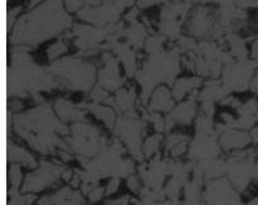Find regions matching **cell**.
Wrapping results in <instances>:
<instances>
[{
  "label": "cell",
  "mask_w": 258,
  "mask_h": 205,
  "mask_svg": "<svg viewBox=\"0 0 258 205\" xmlns=\"http://www.w3.org/2000/svg\"><path fill=\"white\" fill-rule=\"evenodd\" d=\"M16 133L25 139L32 147L42 154H54L58 149L69 150L65 141L59 138L69 134L68 127L55 118L46 104L14 118Z\"/></svg>",
  "instance_id": "1"
},
{
  "label": "cell",
  "mask_w": 258,
  "mask_h": 205,
  "mask_svg": "<svg viewBox=\"0 0 258 205\" xmlns=\"http://www.w3.org/2000/svg\"><path fill=\"white\" fill-rule=\"evenodd\" d=\"M71 25V19L62 9L61 0H50L26 16L22 17L12 36L17 46H36Z\"/></svg>",
  "instance_id": "2"
},
{
  "label": "cell",
  "mask_w": 258,
  "mask_h": 205,
  "mask_svg": "<svg viewBox=\"0 0 258 205\" xmlns=\"http://www.w3.org/2000/svg\"><path fill=\"white\" fill-rule=\"evenodd\" d=\"M30 47L17 46L13 50V65L8 75V93L10 96H33L41 91L49 92L59 87L49 70L38 66L28 52Z\"/></svg>",
  "instance_id": "3"
},
{
  "label": "cell",
  "mask_w": 258,
  "mask_h": 205,
  "mask_svg": "<svg viewBox=\"0 0 258 205\" xmlns=\"http://www.w3.org/2000/svg\"><path fill=\"white\" fill-rule=\"evenodd\" d=\"M180 71L179 50L161 51L151 54L143 67L136 72V78L141 84V102L148 104L154 87L160 82L171 84Z\"/></svg>",
  "instance_id": "4"
},
{
  "label": "cell",
  "mask_w": 258,
  "mask_h": 205,
  "mask_svg": "<svg viewBox=\"0 0 258 205\" xmlns=\"http://www.w3.org/2000/svg\"><path fill=\"white\" fill-rule=\"evenodd\" d=\"M124 149L118 140H114L110 145L93 158L80 157V162L94 182L107 176H126L134 172V164L131 159H123L121 155Z\"/></svg>",
  "instance_id": "5"
},
{
  "label": "cell",
  "mask_w": 258,
  "mask_h": 205,
  "mask_svg": "<svg viewBox=\"0 0 258 205\" xmlns=\"http://www.w3.org/2000/svg\"><path fill=\"white\" fill-rule=\"evenodd\" d=\"M59 87L87 92L95 80V68L81 57L69 56L54 62L48 69Z\"/></svg>",
  "instance_id": "6"
},
{
  "label": "cell",
  "mask_w": 258,
  "mask_h": 205,
  "mask_svg": "<svg viewBox=\"0 0 258 205\" xmlns=\"http://www.w3.org/2000/svg\"><path fill=\"white\" fill-rule=\"evenodd\" d=\"M66 143L80 157L93 158L107 146V138L97 127L80 122L71 127V136Z\"/></svg>",
  "instance_id": "7"
},
{
  "label": "cell",
  "mask_w": 258,
  "mask_h": 205,
  "mask_svg": "<svg viewBox=\"0 0 258 205\" xmlns=\"http://www.w3.org/2000/svg\"><path fill=\"white\" fill-rule=\"evenodd\" d=\"M254 72L255 65L251 60L227 64L222 73L223 84L229 92H245L249 90Z\"/></svg>",
  "instance_id": "8"
},
{
  "label": "cell",
  "mask_w": 258,
  "mask_h": 205,
  "mask_svg": "<svg viewBox=\"0 0 258 205\" xmlns=\"http://www.w3.org/2000/svg\"><path fill=\"white\" fill-rule=\"evenodd\" d=\"M146 131V123L136 118L121 117L115 124L116 135L124 142L131 154L138 160L141 159V140Z\"/></svg>",
  "instance_id": "9"
},
{
  "label": "cell",
  "mask_w": 258,
  "mask_h": 205,
  "mask_svg": "<svg viewBox=\"0 0 258 205\" xmlns=\"http://www.w3.org/2000/svg\"><path fill=\"white\" fill-rule=\"evenodd\" d=\"M205 199L209 205H242L241 194L228 178H218L207 183Z\"/></svg>",
  "instance_id": "10"
},
{
  "label": "cell",
  "mask_w": 258,
  "mask_h": 205,
  "mask_svg": "<svg viewBox=\"0 0 258 205\" xmlns=\"http://www.w3.org/2000/svg\"><path fill=\"white\" fill-rule=\"evenodd\" d=\"M64 167L47 160H42L40 168L34 173L28 174L23 185L24 191L38 192L53 183L64 172Z\"/></svg>",
  "instance_id": "11"
},
{
  "label": "cell",
  "mask_w": 258,
  "mask_h": 205,
  "mask_svg": "<svg viewBox=\"0 0 258 205\" xmlns=\"http://www.w3.org/2000/svg\"><path fill=\"white\" fill-rule=\"evenodd\" d=\"M73 35L76 37V46L82 50V54L99 49V44L110 35L109 29H96L89 26L76 25Z\"/></svg>",
  "instance_id": "12"
},
{
  "label": "cell",
  "mask_w": 258,
  "mask_h": 205,
  "mask_svg": "<svg viewBox=\"0 0 258 205\" xmlns=\"http://www.w3.org/2000/svg\"><path fill=\"white\" fill-rule=\"evenodd\" d=\"M220 144L217 143L214 136L197 135L196 139L190 144L189 158L195 162H206L218 158L221 149Z\"/></svg>",
  "instance_id": "13"
},
{
  "label": "cell",
  "mask_w": 258,
  "mask_h": 205,
  "mask_svg": "<svg viewBox=\"0 0 258 205\" xmlns=\"http://www.w3.org/2000/svg\"><path fill=\"white\" fill-rule=\"evenodd\" d=\"M220 147L227 152H234L242 150L253 146V139L251 131L227 128L219 135Z\"/></svg>",
  "instance_id": "14"
},
{
  "label": "cell",
  "mask_w": 258,
  "mask_h": 205,
  "mask_svg": "<svg viewBox=\"0 0 258 205\" xmlns=\"http://www.w3.org/2000/svg\"><path fill=\"white\" fill-rule=\"evenodd\" d=\"M103 61L105 67L99 72V85L108 91H118L123 85L124 79L119 74L117 60L110 53H104Z\"/></svg>",
  "instance_id": "15"
},
{
  "label": "cell",
  "mask_w": 258,
  "mask_h": 205,
  "mask_svg": "<svg viewBox=\"0 0 258 205\" xmlns=\"http://www.w3.org/2000/svg\"><path fill=\"white\" fill-rule=\"evenodd\" d=\"M189 33L198 38H208L216 36L218 29L213 24V18L206 9L198 10L192 16L189 25Z\"/></svg>",
  "instance_id": "16"
},
{
  "label": "cell",
  "mask_w": 258,
  "mask_h": 205,
  "mask_svg": "<svg viewBox=\"0 0 258 205\" xmlns=\"http://www.w3.org/2000/svg\"><path fill=\"white\" fill-rule=\"evenodd\" d=\"M117 7H114L111 4L105 5V7L98 9H84L80 12L79 16L88 22H92L97 25H103L107 22H114L118 18Z\"/></svg>",
  "instance_id": "17"
},
{
  "label": "cell",
  "mask_w": 258,
  "mask_h": 205,
  "mask_svg": "<svg viewBox=\"0 0 258 205\" xmlns=\"http://www.w3.org/2000/svg\"><path fill=\"white\" fill-rule=\"evenodd\" d=\"M54 109L56 114L64 121L80 122L85 119V111L66 99L61 98L56 100L54 104Z\"/></svg>",
  "instance_id": "18"
},
{
  "label": "cell",
  "mask_w": 258,
  "mask_h": 205,
  "mask_svg": "<svg viewBox=\"0 0 258 205\" xmlns=\"http://www.w3.org/2000/svg\"><path fill=\"white\" fill-rule=\"evenodd\" d=\"M196 92L191 96L190 99L183 102L180 106H178L173 113L169 115V117L173 119L176 123H181L187 125L191 122L194 116L196 114V100H195Z\"/></svg>",
  "instance_id": "19"
},
{
  "label": "cell",
  "mask_w": 258,
  "mask_h": 205,
  "mask_svg": "<svg viewBox=\"0 0 258 205\" xmlns=\"http://www.w3.org/2000/svg\"><path fill=\"white\" fill-rule=\"evenodd\" d=\"M8 158L10 162L19 163L28 168H35L37 166L35 157L30 152L12 142L8 144Z\"/></svg>",
  "instance_id": "20"
},
{
  "label": "cell",
  "mask_w": 258,
  "mask_h": 205,
  "mask_svg": "<svg viewBox=\"0 0 258 205\" xmlns=\"http://www.w3.org/2000/svg\"><path fill=\"white\" fill-rule=\"evenodd\" d=\"M174 108V100L171 99V95L169 91L165 86H159L158 89L155 91L153 94L149 110L154 111H162V112H168Z\"/></svg>",
  "instance_id": "21"
},
{
  "label": "cell",
  "mask_w": 258,
  "mask_h": 205,
  "mask_svg": "<svg viewBox=\"0 0 258 205\" xmlns=\"http://www.w3.org/2000/svg\"><path fill=\"white\" fill-rule=\"evenodd\" d=\"M136 100L135 87L130 86L127 89H121L116 92L115 97H113V105L115 109L121 113H128L133 110Z\"/></svg>",
  "instance_id": "22"
},
{
  "label": "cell",
  "mask_w": 258,
  "mask_h": 205,
  "mask_svg": "<svg viewBox=\"0 0 258 205\" xmlns=\"http://www.w3.org/2000/svg\"><path fill=\"white\" fill-rule=\"evenodd\" d=\"M81 109L84 110V108H87L97 119L102 120L110 129L115 127V113L111 109L104 106H99L98 104H83L79 105Z\"/></svg>",
  "instance_id": "23"
},
{
  "label": "cell",
  "mask_w": 258,
  "mask_h": 205,
  "mask_svg": "<svg viewBox=\"0 0 258 205\" xmlns=\"http://www.w3.org/2000/svg\"><path fill=\"white\" fill-rule=\"evenodd\" d=\"M201 82H202V80L199 77L181 78L174 84L173 96L175 99L181 100L187 93L196 92V90L201 85Z\"/></svg>",
  "instance_id": "24"
},
{
  "label": "cell",
  "mask_w": 258,
  "mask_h": 205,
  "mask_svg": "<svg viewBox=\"0 0 258 205\" xmlns=\"http://www.w3.org/2000/svg\"><path fill=\"white\" fill-rule=\"evenodd\" d=\"M126 39V43L134 48H140L146 38V31L142 25L134 22L130 28L123 32L122 35Z\"/></svg>",
  "instance_id": "25"
},
{
  "label": "cell",
  "mask_w": 258,
  "mask_h": 205,
  "mask_svg": "<svg viewBox=\"0 0 258 205\" xmlns=\"http://www.w3.org/2000/svg\"><path fill=\"white\" fill-rule=\"evenodd\" d=\"M196 129H197V135L212 136L214 130H216V128H214L212 117L201 114L197 119Z\"/></svg>",
  "instance_id": "26"
},
{
  "label": "cell",
  "mask_w": 258,
  "mask_h": 205,
  "mask_svg": "<svg viewBox=\"0 0 258 205\" xmlns=\"http://www.w3.org/2000/svg\"><path fill=\"white\" fill-rule=\"evenodd\" d=\"M161 140H162V136L160 134L154 135L147 140V142L145 144V147H143V152H145L146 157L150 158V157H152V155H154L157 151H158L159 144H160Z\"/></svg>",
  "instance_id": "27"
},
{
  "label": "cell",
  "mask_w": 258,
  "mask_h": 205,
  "mask_svg": "<svg viewBox=\"0 0 258 205\" xmlns=\"http://www.w3.org/2000/svg\"><path fill=\"white\" fill-rule=\"evenodd\" d=\"M91 98L94 100L95 104L100 102V104H107L113 105V97H110L107 93V90L102 86H96L95 89L91 92Z\"/></svg>",
  "instance_id": "28"
},
{
  "label": "cell",
  "mask_w": 258,
  "mask_h": 205,
  "mask_svg": "<svg viewBox=\"0 0 258 205\" xmlns=\"http://www.w3.org/2000/svg\"><path fill=\"white\" fill-rule=\"evenodd\" d=\"M163 38L161 37H151L148 39L147 41V51L151 54H156V53H159L161 51H163Z\"/></svg>",
  "instance_id": "29"
},
{
  "label": "cell",
  "mask_w": 258,
  "mask_h": 205,
  "mask_svg": "<svg viewBox=\"0 0 258 205\" xmlns=\"http://www.w3.org/2000/svg\"><path fill=\"white\" fill-rule=\"evenodd\" d=\"M68 50L67 44L64 41H58L53 43L52 45L47 49V56L49 60H53V58L59 57L63 53H65Z\"/></svg>",
  "instance_id": "30"
},
{
  "label": "cell",
  "mask_w": 258,
  "mask_h": 205,
  "mask_svg": "<svg viewBox=\"0 0 258 205\" xmlns=\"http://www.w3.org/2000/svg\"><path fill=\"white\" fill-rule=\"evenodd\" d=\"M9 177H10V180L13 184V188H16L21 180H22V174H21V170L19 168V166L17 165H13L11 168H10V172H9Z\"/></svg>",
  "instance_id": "31"
},
{
  "label": "cell",
  "mask_w": 258,
  "mask_h": 205,
  "mask_svg": "<svg viewBox=\"0 0 258 205\" xmlns=\"http://www.w3.org/2000/svg\"><path fill=\"white\" fill-rule=\"evenodd\" d=\"M188 137L187 136H184V135H181V134H174L171 135L170 137L167 138L166 140V149L169 151L171 148L175 147L176 145H178L179 143H182V142H186L188 141Z\"/></svg>",
  "instance_id": "32"
},
{
  "label": "cell",
  "mask_w": 258,
  "mask_h": 205,
  "mask_svg": "<svg viewBox=\"0 0 258 205\" xmlns=\"http://www.w3.org/2000/svg\"><path fill=\"white\" fill-rule=\"evenodd\" d=\"M249 60L258 61V37L254 38L249 44Z\"/></svg>",
  "instance_id": "33"
},
{
  "label": "cell",
  "mask_w": 258,
  "mask_h": 205,
  "mask_svg": "<svg viewBox=\"0 0 258 205\" xmlns=\"http://www.w3.org/2000/svg\"><path fill=\"white\" fill-rule=\"evenodd\" d=\"M186 146H187V141L186 142H182V143H179L178 145H176L175 147L171 148L169 150L170 152V156L174 157V158H177V157H180L186 150Z\"/></svg>",
  "instance_id": "34"
},
{
  "label": "cell",
  "mask_w": 258,
  "mask_h": 205,
  "mask_svg": "<svg viewBox=\"0 0 258 205\" xmlns=\"http://www.w3.org/2000/svg\"><path fill=\"white\" fill-rule=\"evenodd\" d=\"M104 195V188L103 187H94L92 191L90 192L89 198L91 202H96Z\"/></svg>",
  "instance_id": "35"
},
{
  "label": "cell",
  "mask_w": 258,
  "mask_h": 205,
  "mask_svg": "<svg viewBox=\"0 0 258 205\" xmlns=\"http://www.w3.org/2000/svg\"><path fill=\"white\" fill-rule=\"evenodd\" d=\"M118 185H119V181L117 178L112 179L107 186V195H110L114 192H116V189L118 188Z\"/></svg>",
  "instance_id": "36"
},
{
  "label": "cell",
  "mask_w": 258,
  "mask_h": 205,
  "mask_svg": "<svg viewBox=\"0 0 258 205\" xmlns=\"http://www.w3.org/2000/svg\"><path fill=\"white\" fill-rule=\"evenodd\" d=\"M127 185L131 189H133V191H137V189H139V187H140L139 180L137 179V177L133 176V175L127 179Z\"/></svg>",
  "instance_id": "37"
},
{
  "label": "cell",
  "mask_w": 258,
  "mask_h": 205,
  "mask_svg": "<svg viewBox=\"0 0 258 205\" xmlns=\"http://www.w3.org/2000/svg\"><path fill=\"white\" fill-rule=\"evenodd\" d=\"M161 2H164V0H139V6L142 8H146L155 4H159Z\"/></svg>",
  "instance_id": "38"
},
{
  "label": "cell",
  "mask_w": 258,
  "mask_h": 205,
  "mask_svg": "<svg viewBox=\"0 0 258 205\" xmlns=\"http://www.w3.org/2000/svg\"><path fill=\"white\" fill-rule=\"evenodd\" d=\"M133 4V0H116V7L119 10H122L125 7L131 6Z\"/></svg>",
  "instance_id": "39"
},
{
  "label": "cell",
  "mask_w": 258,
  "mask_h": 205,
  "mask_svg": "<svg viewBox=\"0 0 258 205\" xmlns=\"http://www.w3.org/2000/svg\"><path fill=\"white\" fill-rule=\"evenodd\" d=\"M242 205H258V195L245 200Z\"/></svg>",
  "instance_id": "40"
},
{
  "label": "cell",
  "mask_w": 258,
  "mask_h": 205,
  "mask_svg": "<svg viewBox=\"0 0 258 205\" xmlns=\"http://www.w3.org/2000/svg\"><path fill=\"white\" fill-rule=\"evenodd\" d=\"M62 176H63V178L66 180V181H69V180H71L74 178V176H75V174L71 172L70 170H64V172H63V174H62Z\"/></svg>",
  "instance_id": "41"
},
{
  "label": "cell",
  "mask_w": 258,
  "mask_h": 205,
  "mask_svg": "<svg viewBox=\"0 0 258 205\" xmlns=\"http://www.w3.org/2000/svg\"><path fill=\"white\" fill-rule=\"evenodd\" d=\"M11 107H14L13 109L14 110H20V108L22 107V104L18 100V99H14L12 102H11Z\"/></svg>",
  "instance_id": "42"
}]
</instances>
